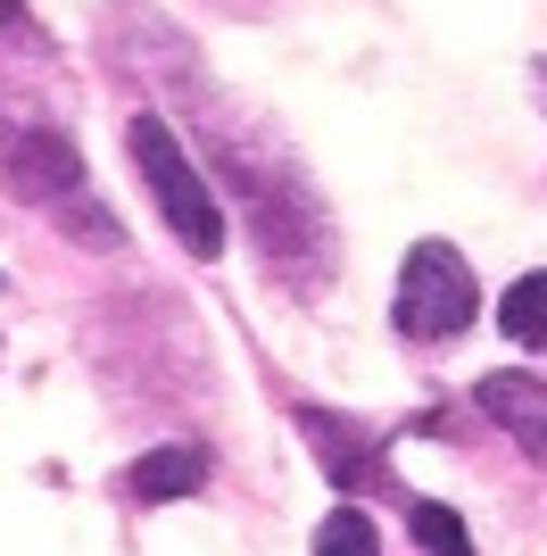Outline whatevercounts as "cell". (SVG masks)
Returning a JSON list of instances; mask_svg holds the SVG:
<instances>
[{"mask_svg": "<svg viewBox=\"0 0 547 556\" xmlns=\"http://www.w3.org/2000/svg\"><path fill=\"white\" fill-rule=\"evenodd\" d=\"M125 150H133L141 184L158 191V208H166V225H175L182 250H200V257L225 250V208H216L207 175L182 159V141L166 134V116H133V125H125Z\"/></svg>", "mask_w": 547, "mask_h": 556, "instance_id": "cell-1", "label": "cell"}, {"mask_svg": "<svg viewBox=\"0 0 547 556\" xmlns=\"http://www.w3.org/2000/svg\"><path fill=\"white\" fill-rule=\"evenodd\" d=\"M473 266L448 250V241H415L407 266H398V332L407 341H456V332L473 325Z\"/></svg>", "mask_w": 547, "mask_h": 556, "instance_id": "cell-2", "label": "cell"}, {"mask_svg": "<svg viewBox=\"0 0 547 556\" xmlns=\"http://www.w3.org/2000/svg\"><path fill=\"white\" fill-rule=\"evenodd\" d=\"M0 184L34 208H59V200L84 191V150L50 125H17V134H0Z\"/></svg>", "mask_w": 547, "mask_h": 556, "instance_id": "cell-3", "label": "cell"}, {"mask_svg": "<svg viewBox=\"0 0 547 556\" xmlns=\"http://www.w3.org/2000/svg\"><path fill=\"white\" fill-rule=\"evenodd\" d=\"M298 432H307L316 465L341 482V498H357V490H382V457H373V441H365L357 424H341L332 407H298Z\"/></svg>", "mask_w": 547, "mask_h": 556, "instance_id": "cell-4", "label": "cell"}, {"mask_svg": "<svg viewBox=\"0 0 547 556\" xmlns=\"http://www.w3.org/2000/svg\"><path fill=\"white\" fill-rule=\"evenodd\" d=\"M473 399H481V416H498L506 432H514L523 457L547 465V382H539V374H489Z\"/></svg>", "mask_w": 547, "mask_h": 556, "instance_id": "cell-5", "label": "cell"}, {"mask_svg": "<svg viewBox=\"0 0 547 556\" xmlns=\"http://www.w3.org/2000/svg\"><path fill=\"white\" fill-rule=\"evenodd\" d=\"M191 490H207V448H191V441L150 448V457L125 473V498H133V507H166V498H191Z\"/></svg>", "mask_w": 547, "mask_h": 556, "instance_id": "cell-6", "label": "cell"}, {"mask_svg": "<svg viewBox=\"0 0 547 556\" xmlns=\"http://www.w3.org/2000/svg\"><path fill=\"white\" fill-rule=\"evenodd\" d=\"M407 532H415V548H423V556H473V532H465L456 507H440V498H415Z\"/></svg>", "mask_w": 547, "mask_h": 556, "instance_id": "cell-7", "label": "cell"}, {"mask_svg": "<svg viewBox=\"0 0 547 556\" xmlns=\"http://www.w3.org/2000/svg\"><path fill=\"white\" fill-rule=\"evenodd\" d=\"M498 325L514 332L523 349H547V275H523L514 291L498 300Z\"/></svg>", "mask_w": 547, "mask_h": 556, "instance_id": "cell-8", "label": "cell"}, {"mask_svg": "<svg viewBox=\"0 0 547 556\" xmlns=\"http://www.w3.org/2000/svg\"><path fill=\"white\" fill-rule=\"evenodd\" d=\"M316 556H382V540H373V523L357 507H332L316 523Z\"/></svg>", "mask_w": 547, "mask_h": 556, "instance_id": "cell-9", "label": "cell"}, {"mask_svg": "<svg viewBox=\"0 0 547 556\" xmlns=\"http://www.w3.org/2000/svg\"><path fill=\"white\" fill-rule=\"evenodd\" d=\"M0 25H25V0H0Z\"/></svg>", "mask_w": 547, "mask_h": 556, "instance_id": "cell-10", "label": "cell"}, {"mask_svg": "<svg viewBox=\"0 0 547 556\" xmlns=\"http://www.w3.org/2000/svg\"><path fill=\"white\" fill-rule=\"evenodd\" d=\"M539 109H547V59H539Z\"/></svg>", "mask_w": 547, "mask_h": 556, "instance_id": "cell-11", "label": "cell"}]
</instances>
